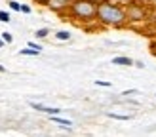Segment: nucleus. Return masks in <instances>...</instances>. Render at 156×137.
<instances>
[{
  "label": "nucleus",
  "mask_w": 156,
  "mask_h": 137,
  "mask_svg": "<svg viewBox=\"0 0 156 137\" xmlns=\"http://www.w3.org/2000/svg\"><path fill=\"white\" fill-rule=\"evenodd\" d=\"M0 72H6V67H2V65H0Z\"/></svg>",
  "instance_id": "nucleus-22"
},
{
  "label": "nucleus",
  "mask_w": 156,
  "mask_h": 137,
  "mask_svg": "<svg viewBox=\"0 0 156 137\" xmlns=\"http://www.w3.org/2000/svg\"><path fill=\"white\" fill-rule=\"evenodd\" d=\"M2 40H4L6 44H12V40H13V36H12L10 33H2Z\"/></svg>",
  "instance_id": "nucleus-15"
},
{
  "label": "nucleus",
  "mask_w": 156,
  "mask_h": 137,
  "mask_svg": "<svg viewBox=\"0 0 156 137\" xmlns=\"http://www.w3.org/2000/svg\"><path fill=\"white\" fill-rule=\"evenodd\" d=\"M135 67H139V68H143V67H145V63H143V61H135Z\"/></svg>",
  "instance_id": "nucleus-19"
},
{
  "label": "nucleus",
  "mask_w": 156,
  "mask_h": 137,
  "mask_svg": "<svg viewBox=\"0 0 156 137\" xmlns=\"http://www.w3.org/2000/svg\"><path fill=\"white\" fill-rule=\"evenodd\" d=\"M93 2H95V4H101V2H105V0H93Z\"/></svg>",
  "instance_id": "nucleus-23"
},
{
  "label": "nucleus",
  "mask_w": 156,
  "mask_h": 137,
  "mask_svg": "<svg viewBox=\"0 0 156 137\" xmlns=\"http://www.w3.org/2000/svg\"><path fill=\"white\" fill-rule=\"evenodd\" d=\"M95 86H101V88H111L112 84L107 82V80H95Z\"/></svg>",
  "instance_id": "nucleus-13"
},
{
  "label": "nucleus",
  "mask_w": 156,
  "mask_h": 137,
  "mask_svg": "<svg viewBox=\"0 0 156 137\" xmlns=\"http://www.w3.org/2000/svg\"><path fill=\"white\" fill-rule=\"evenodd\" d=\"M0 21H2V23H10V13H8V12H0Z\"/></svg>",
  "instance_id": "nucleus-14"
},
{
  "label": "nucleus",
  "mask_w": 156,
  "mask_h": 137,
  "mask_svg": "<svg viewBox=\"0 0 156 137\" xmlns=\"http://www.w3.org/2000/svg\"><path fill=\"white\" fill-rule=\"evenodd\" d=\"M126 15H128L129 23H141L147 19V8L139 0H131L126 6Z\"/></svg>",
  "instance_id": "nucleus-3"
},
{
  "label": "nucleus",
  "mask_w": 156,
  "mask_h": 137,
  "mask_svg": "<svg viewBox=\"0 0 156 137\" xmlns=\"http://www.w3.org/2000/svg\"><path fill=\"white\" fill-rule=\"evenodd\" d=\"M97 21L105 27H124L128 23L126 6H120L112 0H105L97 6Z\"/></svg>",
  "instance_id": "nucleus-1"
},
{
  "label": "nucleus",
  "mask_w": 156,
  "mask_h": 137,
  "mask_svg": "<svg viewBox=\"0 0 156 137\" xmlns=\"http://www.w3.org/2000/svg\"><path fill=\"white\" fill-rule=\"evenodd\" d=\"M48 34H50L48 29H38V30H36V38H46Z\"/></svg>",
  "instance_id": "nucleus-11"
},
{
  "label": "nucleus",
  "mask_w": 156,
  "mask_h": 137,
  "mask_svg": "<svg viewBox=\"0 0 156 137\" xmlns=\"http://www.w3.org/2000/svg\"><path fill=\"white\" fill-rule=\"evenodd\" d=\"M10 8H12L13 12H21V4L15 2V0H10Z\"/></svg>",
  "instance_id": "nucleus-12"
},
{
  "label": "nucleus",
  "mask_w": 156,
  "mask_h": 137,
  "mask_svg": "<svg viewBox=\"0 0 156 137\" xmlns=\"http://www.w3.org/2000/svg\"><path fill=\"white\" fill-rule=\"evenodd\" d=\"M48 6L51 8V10H57V12H59V10H63L65 6L69 8V2H65V0H51V2H50Z\"/></svg>",
  "instance_id": "nucleus-6"
},
{
  "label": "nucleus",
  "mask_w": 156,
  "mask_h": 137,
  "mask_svg": "<svg viewBox=\"0 0 156 137\" xmlns=\"http://www.w3.org/2000/svg\"><path fill=\"white\" fill-rule=\"evenodd\" d=\"M21 12H23V13H30V6H27V4H21Z\"/></svg>",
  "instance_id": "nucleus-17"
},
{
  "label": "nucleus",
  "mask_w": 156,
  "mask_h": 137,
  "mask_svg": "<svg viewBox=\"0 0 156 137\" xmlns=\"http://www.w3.org/2000/svg\"><path fill=\"white\" fill-rule=\"evenodd\" d=\"M29 48H34V50H38V51H42V46H40V44H36V42H30V44H29Z\"/></svg>",
  "instance_id": "nucleus-16"
},
{
  "label": "nucleus",
  "mask_w": 156,
  "mask_h": 137,
  "mask_svg": "<svg viewBox=\"0 0 156 137\" xmlns=\"http://www.w3.org/2000/svg\"><path fill=\"white\" fill-rule=\"evenodd\" d=\"M50 120H51V122H55V124H59V126H65V128H71V126H73V122H71V120H67V118L50 116Z\"/></svg>",
  "instance_id": "nucleus-7"
},
{
  "label": "nucleus",
  "mask_w": 156,
  "mask_h": 137,
  "mask_svg": "<svg viewBox=\"0 0 156 137\" xmlns=\"http://www.w3.org/2000/svg\"><path fill=\"white\" fill-rule=\"evenodd\" d=\"M97 6L93 0H73L69 4V13L78 21H93L97 19Z\"/></svg>",
  "instance_id": "nucleus-2"
},
{
  "label": "nucleus",
  "mask_w": 156,
  "mask_h": 137,
  "mask_svg": "<svg viewBox=\"0 0 156 137\" xmlns=\"http://www.w3.org/2000/svg\"><path fill=\"white\" fill-rule=\"evenodd\" d=\"M131 93H135V90H126L124 91V95H131Z\"/></svg>",
  "instance_id": "nucleus-20"
},
{
  "label": "nucleus",
  "mask_w": 156,
  "mask_h": 137,
  "mask_svg": "<svg viewBox=\"0 0 156 137\" xmlns=\"http://www.w3.org/2000/svg\"><path fill=\"white\" fill-rule=\"evenodd\" d=\"M34 2H36V4H40V6H48L51 0H34Z\"/></svg>",
  "instance_id": "nucleus-18"
},
{
  "label": "nucleus",
  "mask_w": 156,
  "mask_h": 137,
  "mask_svg": "<svg viewBox=\"0 0 156 137\" xmlns=\"http://www.w3.org/2000/svg\"><path fill=\"white\" fill-rule=\"evenodd\" d=\"M112 2H122V0H112Z\"/></svg>",
  "instance_id": "nucleus-25"
},
{
  "label": "nucleus",
  "mask_w": 156,
  "mask_h": 137,
  "mask_svg": "<svg viewBox=\"0 0 156 137\" xmlns=\"http://www.w3.org/2000/svg\"><path fill=\"white\" fill-rule=\"evenodd\" d=\"M112 65H120V67H133L135 65V61L133 59H129V57H112Z\"/></svg>",
  "instance_id": "nucleus-5"
},
{
  "label": "nucleus",
  "mask_w": 156,
  "mask_h": 137,
  "mask_svg": "<svg viewBox=\"0 0 156 137\" xmlns=\"http://www.w3.org/2000/svg\"><path fill=\"white\" fill-rule=\"evenodd\" d=\"M107 116H108V118H114V120H124V122H126V120H131V116H129V114H116V112H107Z\"/></svg>",
  "instance_id": "nucleus-9"
},
{
  "label": "nucleus",
  "mask_w": 156,
  "mask_h": 137,
  "mask_svg": "<svg viewBox=\"0 0 156 137\" xmlns=\"http://www.w3.org/2000/svg\"><path fill=\"white\" fill-rule=\"evenodd\" d=\"M30 107H33L34 111L48 112V114H51V116H55V114H59V112H61V109H57V107H46V105H40V103H30Z\"/></svg>",
  "instance_id": "nucleus-4"
},
{
  "label": "nucleus",
  "mask_w": 156,
  "mask_h": 137,
  "mask_svg": "<svg viewBox=\"0 0 156 137\" xmlns=\"http://www.w3.org/2000/svg\"><path fill=\"white\" fill-rule=\"evenodd\" d=\"M4 44H6V42L2 40V36H0V48H2V46H4Z\"/></svg>",
  "instance_id": "nucleus-21"
},
{
  "label": "nucleus",
  "mask_w": 156,
  "mask_h": 137,
  "mask_svg": "<svg viewBox=\"0 0 156 137\" xmlns=\"http://www.w3.org/2000/svg\"><path fill=\"white\" fill-rule=\"evenodd\" d=\"M55 38H57V40H61V42L71 40V33H69V30H57V33H55Z\"/></svg>",
  "instance_id": "nucleus-8"
},
{
  "label": "nucleus",
  "mask_w": 156,
  "mask_h": 137,
  "mask_svg": "<svg viewBox=\"0 0 156 137\" xmlns=\"http://www.w3.org/2000/svg\"><path fill=\"white\" fill-rule=\"evenodd\" d=\"M65 2H69V4H71V2H73V0H65Z\"/></svg>",
  "instance_id": "nucleus-26"
},
{
  "label": "nucleus",
  "mask_w": 156,
  "mask_h": 137,
  "mask_svg": "<svg viewBox=\"0 0 156 137\" xmlns=\"http://www.w3.org/2000/svg\"><path fill=\"white\" fill-rule=\"evenodd\" d=\"M147 2H156V0H147Z\"/></svg>",
  "instance_id": "nucleus-24"
},
{
  "label": "nucleus",
  "mask_w": 156,
  "mask_h": 137,
  "mask_svg": "<svg viewBox=\"0 0 156 137\" xmlns=\"http://www.w3.org/2000/svg\"><path fill=\"white\" fill-rule=\"evenodd\" d=\"M19 53H21V55H40V51H38V50H34V48H29V46H27V48H23V50H19Z\"/></svg>",
  "instance_id": "nucleus-10"
}]
</instances>
